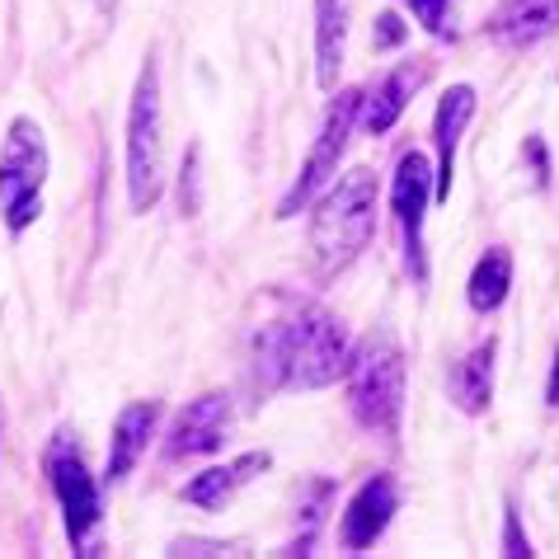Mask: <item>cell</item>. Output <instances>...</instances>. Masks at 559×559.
Segmentation results:
<instances>
[{
	"label": "cell",
	"mask_w": 559,
	"mask_h": 559,
	"mask_svg": "<svg viewBox=\"0 0 559 559\" xmlns=\"http://www.w3.org/2000/svg\"><path fill=\"white\" fill-rule=\"evenodd\" d=\"M432 203V165L418 151H405L391 175V216L400 230V250L414 283H428V254H424V222Z\"/></svg>",
	"instance_id": "8"
},
{
	"label": "cell",
	"mask_w": 559,
	"mask_h": 559,
	"mask_svg": "<svg viewBox=\"0 0 559 559\" xmlns=\"http://www.w3.org/2000/svg\"><path fill=\"white\" fill-rule=\"evenodd\" d=\"M179 203H183V216L198 212V146L183 155V179H179Z\"/></svg>",
	"instance_id": "23"
},
{
	"label": "cell",
	"mask_w": 559,
	"mask_h": 559,
	"mask_svg": "<svg viewBox=\"0 0 559 559\" xmlns=\"http://www.w3.org/2000/svg\"><path fill=\"white\" fill-rule=\"evenodd\" d=\"M43 471L57 493L61 522H67V540L75 555H99V526H104V503H99V479L90 475L85 452L71 432H57L43 452Z\"/></svg>",
	"instance_id": "5"
},
{
	"label": "cell",
	"mask_w": 559,
	"mask_h": 559,
	"mask_svg": "<svg viewBox=\"0 0 559 559\" xmlns=\"http://www.w3.org/2000/svg\"><path fill=\"white\" fill-rule=\"evenodd\" d=\"M371 230H377V175L357 165L330 193H320L316 216H310V250H316L320 273L348 269L371 245Z\"/></svg>",
	"instance_id": "2"
},
{
	"label": "cell",
	"mask_w": 559,
	"mask_h": 559,
	"mask_svg": "<svg viewBox=\"0 0 559 559\" xmlns=\"http://www.w3.org/2000/svg\"><path fill=\"white\" fill-rule=\"evenodd\" d=\"M512 292V254L503 245H489L485 254L475 259L471 269V283H465V301H471L475 316H493Z\"/></svg>",
	"instance_id": "18"
},
{
	"label": "cell",
	"mask_w": 559,
	"mask_h": 559,
	"mask_svg": "<svg viewBox=\"0 0 559 559\" xmlns=\"http://www.w3.org/2000/svg\"><path fill=\"white\" fill-rule=\"evenodd\" d=\"M555 28H559V0H503V5L489 14L485 34H489V43H499V48L522 52V48L546 43Z\"/></svg>",
	"instance_id": "14"
},
{
	"label": "cell",
	"mask_w": 559,
	"mask_h": 559,
	"mask_svg": "<svg viewBox=\"0 0 559 559\" xmlns=\"http://www.w3.org/2000/svg\"><path fill=\"white\" fill-rule=\"evenodd\" d=\"M428 81V61H400L391 75H381L377 90H362V132L367 136H385L405 118V108L414 99V90Z\"/></svg>",
	"instance_id": "13"
},
{
	"label": "cell",
	"mask_w": 559,
	"mask_h": 559,
	"mask_svg": "<svg viewBox=\"0 0 559 559\" xmlns=\"http://www.w3.org/2000/svg\"><path fill=\"white\" fill-rule=\"evenodd\" d=\"M405 5L414 10V20L424 24L432 38H447V5H452V0H405Z\"/></svg>",
	"instance_id": "20"
},
{
	"label": "cell",
	"mask_w": 559,
	"mask_h": 559,
	"mask_svg": "<svg viewBox=\"0 0 559 559\" xmlns=\"http://www.w3.org/2000/svg\"><path fill=\"white\" fill-rule=\"evenodd\" d=\"M155 424H160V400H132L122 405L114 418V438H108V461H104V485H122L136 461L146 456V447L155 438Z\"/></svg>",
	"instance_id": "12"
},
{
	"label": "cell",
	"mask_w": 559,
	"mask_h": 559,
	"mask_svg": "<svg viewBox=\"0 0 559 559\" xmlns=\"http://www.w3.org/2000/svg\"><path fill=\"white\" fill-rule=\"evenodd\" d=\"M165 193V151H160V67L146 57L128 104V198L132 212H151Z\"/></svg>",
	"instance_id": "6"
},
{
	"label": "cell",
	"mask_w": 559,
	"mask_h": 559,
	"mask_svg": "<svg viewBox=\"0 0 559 559\" xmlns=\"http://www.w3.org/2000/svg\"><path fill=\"white\" fill-rule=\"evenodd\" d=\"M273 465L269 452H245L236 461H226V465H207V471H198L189 485H183V503H193V508H203V512H216V508H226L236 493L250 485V479H259L263 471Z\"/></svg>",
	"instance_id": "15"
},
{
	"label": "cell",
	"mask_w": 559,
	"mask_h": 559,
	"mask_svg": "<svg viewBox=\"0 0 559 559\" xmlns=\"http://www.w3.org/2000/svg\"><path fill=\"white\" fill-rule=\"evenodd\" d=\"M348 20L353 0H316V81L320 90H338V71L348 57Z\"/></svg>",
	"instance_id": "17"
},
{
	"label": "cell",
	"mask_w": 559,
	"mask_h": 559,
	"mask_svg": "<svg viewBox=\"0 0 559 559\" xmlns=\"http://www.w3.org/2000/svg\"><path fill=\"white\" fill-rule=\"evenodd\" d=\"M405 34H409V28L405 24H400V14L395 10H385L381 14V20H377V28H371V48H400V43H405Z\"/></svg>",
	"instance_id": "21"
},
{
	"label": "cell",
	"mask_w": 559,
	"mask_h": 559,
	"mask_svg": "<svg viewBox=\"0 0 559 559\" xmlns=\"http://www.w3.org/2000/svg\"><path fill=\"white\" fill-rule=\"evenodd\" d=\"M357 114H362V90H338V95L330 99L316 146H310V155L301 160V175L292 179V189L283 193V203H277V222H292V216H301L334 183L338 160H344V151H348V136L357 128Z\"/></svg>",
	"instance_id": "7"
},
{
	"label": "cell",
	"mask_w": 559,
	"mask_h": 559,
	"mask_svg": "<svg viewBox=\"0 0 559 559\" xmlns=\"http://www.w3.org/2000/svg\"><path fill=\"white\" fill-rule=\"evenodd\" d=\"M546 405L559 409V348H555V367H550V381H546Z\"/></svg>",
	"instance_id": "25"
},
{
	"label": "cell",
	"mask_w": 559,
	"mask_h": 559,
	"mask_svg": "<svg viewBox=\"0 0 559 559\" xmlns=\"http://www.w3.org/2000/svg\"><path fill=\"white\" fill-rule=\"evenodd\" d=\"M493 357H499V338H479V344L456 357L452 362V377H447V391H452V405L461 414L479 418L493 405Z\"/></svg>",
	"instance_id": "16"
},
{
	"label": "cell",
	"mask_w": 559,
	"mask_h": 559,
	"mask_svg": "<svg viewBox=\"0 0 559 559\" xmlns=\"http://www.w3.org/2000/svg\"><path fill=\"white\" fill-rule=\"evenodd\" d=\"M230 418H236V414H230V395L226 391H207V395L189 400V405L179 409L175 428H169V438H165V456L169 461L212 456L216 447L226 442Z\"/></svg>",
	"instance_id": "9"
},
{
	"label": "cell",
	"mask_w": 559,
	"mask_h": 559,
	"mask_svg": "<svg viewBox=\"0 0 559 559\" xmlns=\"http://www.w3.org/2000/svg\"><path fill=\"white\" fill-rule=\"evenodd\" d=\"M0 447H5V405H0Z\"/></svg>",
	"instance_id": "26"
},
{
	"label": "cell",
	"mask_w": 559,
	"mask_h": 559,
	"mask_svg": "<svg viewBox=\"0 0 559 559\" xmlns=\"http://www.w3.org/2000/svg\"><path fill=\"white\" fill-rule=\"evenodd\" d=\"M526 160H532L536 189H550V151H546V136H540V132L526 136Z\"/></svg>",
	"instance_id": "22"
},
{
	"label": "cell",
	"mask_w": 559,
	"mask_h": 559,
	"mask_svg": "<svg viewBox=\"0 0 559 559\" xmlns=\"http://www.w3.org/2000/svg\"><path fill=\"white\" fill-rule=\"evenodd\" d=\"M475 118V90L452 85L438 99L432 114V146H438V165H432V203H452V179H456V146Z\"/></svg>",
	"instance_id": "11"
},
{
	"label": "cell",
	"mask_w": 559,
	"mask_h": 559,
	"mask_svg": "<svg viewBox=\"0 0 559 559\" xmlns=\"http://www.w3.org/2000/svg\"><path fill=\"white\" fill-rule=\"evenodd\" d=\"M395 512H400V485H395V479L391 475L362 479L357 493L344 503V518H338V540H344V550L362 555L367 546H377Z\"/></svg>",
	"instance_id": "10"
},
{
	"label": "cell",
	"mask_w": 559,
	"mask_h": 559,
	"mask_svg": "<svg viewBox=\"0 0 559 559\" xmlns=\"http://www.w3.org/2000/svg\"><path fill=\"white\" fill-rule=\"evenodd\" d=\"M348 414L357 428L395 438L405 418V348L391 334H367L348 357Z\"/></svg>",
	"instance_id": "3"
},
{
	"label": "cell",
	"mask_w": 559,
	"mask_h": 559,
	"mask_svg": "<svg viewBox=\"0 0 559 559\" xmlns=\"http://www.w3.org/2000/svg\"><path fill=\"white\" fill-rule=\"evenodd\" d=\"M169 555H236L230 546H216V540H179Z\"/></svg>",
	"instance_id": "24"
},
{
	"label": "cell",
	"mask_w": 559,
	"mask_h": 559,
	"mask_svg": "<svg viewBox=\"0 0 559 559\" xmlns=\"http://www.w3.org/2000/svg\"><path fill=\"white\" fill-rule=\"evenodd\" d=\"M43 183H48V136L34 118H14L0 146V216L10 236H24L43 216Z\"/></svg>",
	"instance_id": "4"
},
{
	"label": "cell",
	"mask_w": 559,
	"mask_h": 559,
	"mask_svg": "<svg viewBox=\"0 0 559 559\" xmlns=\"http://www.w3.org/2000/svg\"><path fill=\"white\" fill-rule=\"evenodd\" d=\"M503 555L508 559H532L536 550H532V540H526V532H522V518H518V508H503Z\"/></svg>",
	"instance_id": "19"
},
{
	"label": "cell",
	"mask_w": 559,
	"mask_h": 559,
	"mask_svg": "<svg viewBox=\"0 0 559 559\" xmlns=\"http://www.w3.org/2000/svg\"><path fill=\"white\" fill-rule=\"evenodd\" d=\"M353 338L344 320L320 301L283 297V310L269 316L250 338V367L259 391H324L348 371Z\"/></svg>",
	"instance_id": "1"
}]
</instances>
